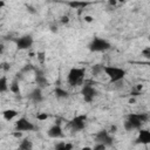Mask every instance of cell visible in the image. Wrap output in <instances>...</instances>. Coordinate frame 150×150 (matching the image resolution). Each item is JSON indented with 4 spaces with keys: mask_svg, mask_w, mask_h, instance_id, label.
<instances>
[{
    "mask_svg": "<svg viewBox=\"0 0 150 150\" xmlns=\"http://www.w3.org/2000/svg\"><path fill=\"white\" fill-rule=\"evenodd\" d=\"M86 121H87V115H77V116H75V117L69 122V127H70L74 131L83 130L84 127H86Z\"/></svg>",
    "mask_w": 150,
    "mask_h": 150,
    "instance_id": "5",
    "label": "cell"
},
{
    "mask_svg": "<svg viewBox=\"0 0 150 150\" xmlns=\"http://www.w3.org/2000/svg\"><path fill=\"white\" fill-rule=\"evenodd\" d=\"M149 118L146 112H141V114H129L127 121L130 123L132 130L134 129H141L142 124L144 122H146Z\"/></svg>",
    "mask_w": 150,
    "mask_h": 150,
    "instance_id": "3",
    "label": "cell"
},
{
    "mask_svg": "<svg viewBox=\"0 0 150 150\" xmlns=\"http://www.w3.org/2000/svg\"><path fill=\"white\" fill-rule=\"evenodd\" d=\"M0 68H2L4 70H6V71H7V70H9V64H8V63H6V62H4V63H1V64H0Z\"/></svg>",
    "mask_w": 150,
    "mask_h": 150,
    "instance_id": "27",
    "label": "cell"
},
{
    "mask_svg": "<svg viewBox=\"0 0 150 150\" xmlns=\"http://www.w3.org/2000/svg\"><path fill=\"white\" fill-rule=\"evenodd\" d=\"M108 2H109V5H110V6H115V5L117 4V0H109Z\"/></svg>",
    "mask_w": 150,
    "mask_h": 150,
    "instance_id": "33",
    "label": "cell"
},
{
    "mask_svg": "<svg viewBox=\"0 0 150 150\" xmlns=\"http://www.w3.org/2000/svg\"><path fill=\"white\" fill-rule=\"evenodd\" d=\"M2 116L6 121H12L13 118H15L18 116V111L14 109H6L2 111Z\"/></svg>",
    "mask_w": 150,
    "mask_h": 150,
    "instance_id": "15",
    "label": "cell"
},
{
    "mask_svg": "<svg viewBox=\"0 0 150 150\" xmlns=\"http://www.w3.org/2000/svg\"><path fill=\"white\" fill-rule=\"evenodd\" d=\"M26 8H27V12H29V13H32V14H35V13H36L35 8H34L33 6H30V5H26Z\"/></svg>",
    "mask_w": 150,
    "mask_h": 150,
    "instance_id": "26",
    "label": "cell"
},
{
    "mask_svg": "<svg viewBox=\"0 0 150 150\" xmlns=\"http://www.w3.org/2000/svg\"><path fill=\"white\" fill-rule=\"evenodd\" d=\"M2 52H4V46H2V45H0V54H1Z\"/></svg>",
    "mask_w": 150,
    "mask_h": 150,
    "instance_id": "37",
    "label": "cell"
},
{
    "mask_svg": "<svg viewBox=\"0 0 150 150\" xmlns=\"http://www.w3.org/2000/svg\"><path fill=\"white\" fill-rule=\"evenodd\" d=\"M117 1H121V2H124V0H117Z\"/></svg>",
    "mask_w": 150,
    "mask_h": 150,
    "instance_id": "38",
    "label": "cell"
},
{
    "mask_svg": "<svg viewBox=\"0 0 150 150\" xmlns=\"http://www.w3.org/2000/svg\"><path fill=\"white\" fill-rule=\"evenodd\" d=\"M50 30L54 32V33L57 32V26H53V25H52V26H50Z\"/></svg>",
    "mask_w": 150,
    "mask_h": 150,
    "instance_id": "34",
    "label": "cell"
},
{
    "mask_svg": "<svg viewBox=\"0 0 150 150\" xmlns=\"http://www.w3.org/2000/svg\"><path fill=\"white\" fill-rule=\"evenodd\" d=\"M110 130H111L112 132H115V131L117 130V127H116V125H111V128H110Z\"/></svg>",
    "mask_w": 150,
    "mask_h": 150,
    "instance_id": "35",
    "label": "cell"
},
{
    "mask_svg": "<svg viewBox=\"0 0 150 150\" xmlns=\"http://www.w3.org/2000/svg\"><path fill=\"white\" fill-rule=\"evenodd\" d=\"M35 82L38 83L39 88H45V87L49 86V82H48L47 77L45 76L43 71L40 70V69H36L35 70Z\"/></svg>",
    "mask_w": 150,
    "mask_h": 150,
    "instance_id": "10",
    "label": "cell"
},
{
    "mask_svg": "<svg viewBox=\"0 0 150 150\" xmlns=\"http://www.w3.org/2000/svg\"><path fill=\"white\" fill-rule=\"evenodd\" d=\"M55 149H56V150H66V143H64V142L57 143V144L55 145Z\"/></svg>",
    "mask_w": 150,
    "mask_h": 150,
    "instance_id": "23",
    "label": "cell"
},
{
    "mask_svg": "<svg viewBox=\"0 0 150 150\" xmlns=\"http://www.w3.org/2000/svg\"><path fill=\"white\" fill-rule=\"evenodd\" d=\"M55 95L59 98H67L68 97V91L62 89V88H56L55 89Z\"/></svg>",
    "mask_w": 150,
    "mask_h": 150,
    "instance_id": "19",
    "label": "cell"
},
{
    "mask_svg": "<svg viewBox=\"0 0 150 150\" xmlns=\"http://www.w3.org/2000/svg\"><path fill=\"white\" fill-rule=\"evenodd\" d=\"M35 129L34 124L26 117H21L15 122V130L18 131H33Z\"/></svg>",
    "mask_w": 150,
    "mask_h": 150,
    "instance_id": "7",
    "label": "cell"
},
{
    "mask_svg": "<svg viewBox=\"0 0 150 150\" xmlns=\"http://www.w3.org/2000/svg\"><path fill=\"white\" fill-rule=\"evenodd\" d=\"M130 95H131V96H138V95H141V91L136 89V90H134V91H131V93H130Z\"/></svg>",
    "mask_w": 150,
    "mask_h": 150,
    "instance_id": "30",
    "label": "cell"
},
{
    "mask_svg": "<svg viewBox=\"0 0 150 150\" xmlns=\"http://www.w3.org/2000/svg\"><path fill=\"white\" fill-rule=\"evenodd\" d=\"M21 132H22V131H18V130H16L15 132H13V136H14V137H16V138H20V137H21V135H22Z\"/></svg>",
    "mask_w": 150,
    "mask_h": 150,
    "instance_id": "31",
    "label": "cell"
},
{
    "mask_svg": "<svg viewBox=\"0 0 150 150\" xmlns=\"http://www.w3.org/2000/svg\"><path fill=\"white\" fill-rule=\"evenodd\" d=\"M48 117H49V115H48L47 112H40V114L36 115V118H38L39 121H46Z\"/></svg>",
    "mask_w": 150,
    "mask_h": 150,
    "instance_id": "21",
    "label": "cell"
},
{
    "mask_svg": "<svg viewBox=\"0 0 150 150\" xmlns=\"http://www.w3.org/2000/svg\"><path fill=\"white\" fill-rule=\"evenodd\" d=\"M48 136L52 137V138H60L63 136V132H62V128L60 127V124H54L53 127L49 128L48 130Z\"/></svg>",
    "mask_w": 150,
    "mask_h": 150,
    "instance_id": "12",
    "label": "cell"
},
{
    "mask_svg": "<svg viewBox=\"0 0 150 150\" xmlns=\"http://www.w3.org/2000/svg\"><path fill=\"white\" fill-rule=\"evenodd\" d=\"M5 6V1L4 0H0V8H2Z\"/></svg>",
    "mask_w": 150,
    "mask_h": 150,
    "instance_id": "36",
    "label": "cell"
},
{
    "mask_svg": "<svg viewBox=\"0 0 150 150\" xmlns=\"http://www.w3.org/2000/svg\"><path fill=\"white\" fill-rule=\"evenodd\" d=\"M38 57H39V61H40V63H43V62H45V53H43V52H40V53H38Z\"/></svg>",
    "mask_w": 150,
    "mask_h": 150,
    "instance_id": "25",
    "label": "cell"
},
{
    "mask_svg": "<svg viewBox=\"0 0 150 150\" xmlns=\"http://www.w3.org/2000/svg\"><path fill=\"white\" fill-rule=\"evenodd\" d=\"M101 71H103V66H102V64H95V66L91 68L93 75H97V74H100Z\"/></svg>",
    "mask_w": 150,
    "mask_h": 150,
    "instance_id": "20",
    "label": "cell"
},
{
    "mask_svg": "<svg viewBox=\"0 0 150 150\" xmlns=\"http://www.w3.org/2000/svg\"><path fill=\"white\" fill-rule=\"evenodd\" d=\"M9 90H11L13 94H15V95H19V94H20V87H19V82H18L16 80H14V81L12 82V84H11V87H9Z\"/></svg>",
    "mask_w": 150,
    "mask_h": 150,
    "instance_id": "18",
    "label": "cell"
},
{
    "mask_svg": "<svg viewBox=\"0 0 150 150\" xmlns=\"http://www.w3.org/2000/svg\"><path fill=\"white\" fill-rule=\"evenodd\" d=\"M32 69H33V66H32V64H27L26 67L22 68V71H29V70H32Z\"/></svg>",
    "mask_w": 150,
    "mask_h": 150,
    "instance_id": "29",
    "label": "cell"
},
{
    "mask_svg": "<svg viewBox=\"0 0 150 150\" xmlns=\"http://www.w3.org/2000/svg\"><path fill=\"white\" fill-rule=\"evenodd\" d=\"M33 42H34V40L30 35H25V36H21L15 40L18 49H29L33 46Z\"/></svg>",
    "mask_w": 150,
    "mask_h": 150,
    "instance_id": "8",
    "label": "cell"
},
{
    "mask_svg": "<svg viewBox=\"0 0 150 150\" xmlns=\"http://www.w3.org/2000/svg\"><path fill=\"white\" fill-rule=\"evenodd\" d=\"M29 98L33 101V102H35V103H39V102H41L42 100H43V96H42V91H41V88H35L32 93H30V95H29Z\"/></svg>",
    "mask_w": 150,
    "mask_h": 150,
    "instance_id": "13",
    "label": "cell"
},
{
    "mask_svg": "<svg viewBox=\"0 0 150 150\" xmlns=\"http://www.w3.org/2000/svg\"><path fill=\"white\" fill-rule=\"evenodd\" d=\"M110 48V43L101 38H94L93 41L89 43V49L91 52H105Z\"/></svg>",
    "mask_w": 150,
    "mask_h": 150,
    "instance_id": "4",
    "label": "cell"
},
{
    "mask_svg": "<svg viewBox=\"0 0 150 150\" xmlns=\"http://www.w3.org/2000/svg\"><path fill=\"white\" fill-rule=\"evenodd\" d=\"M61 21H62V23H67V22L69 21V19H68V16H62Z\"/></svg>",
    "mask_w": 150,
    "mask_h": 150,
    "instance_id": "32",
    "label": "cell"
},
{
    "mask_svg": "<svg viewBox=\"0 0 150 150\" xmlns=\"http://www.w3.org/2000/svg\"><path fill=\"white\" fill-rule=\"evenodd\" d=\"M107 146L103 144V143H98V144H96L95 146H94V150H104Z\"/></svg>",
    "mask_w": 150,
    "mask_h": 150,
    "instance_id": "24",
    "label": "cell"
},
{
    "mask_svg": "<svg viewBox=\"0 0 150 150\" xmlns=\"http://www.w3.org/2000/svg\"><path fill=\"white\" fill-rule=\"evenodd\" d=\"M84 21H86V22H93V21H94V18H93L91 15H86V16H84Z\"/></svg>",
    "mask_w": 150,
    "mask_h": 150,
    "instance_id": "28",
    "label": "cell"
},
{
    "mask_svg": "<svg viewBox=\"0 0 150 150\" xmlns=\"http://www.w3.org/2000/svg\"><path fill=\"white\" fill-rule=\"evenodd\" d=\"M95 139H96L97 143H103L105 146H110V145H112V143H114V137H111V136L108 134V131H107L105 129L100 130V131L95 135Z\"/></svg>",
    "mask_w": 150,
    "mask_h": 150,
    "instance_id": "6",
    "label": "cell"
},
{
    "mask_svg": "<svg viewBox=\"0 0 150 150\" xmlns=\"http://www.w3.org/2000/svg\"><path fill=\"white\" fill-rule=\"evenodd\" d=\"M142 55H143L145 59H150V47H145V48L142 50Z\"/></svg>",
    "mask_w": 150,
    "mask_h": 150,
    "instance_id": "22",
    "label": "cell"
},
{
    "mask_svg": "<svg viewBox=\"0 0 150 150\" xmlns=\"http://www.w3.org/2000/svg\"><path fill=\"white\" fill-rule=\"evenodd\" d=\"M136 143H141V144H149L150 143V131L146 129H142L139 130L138 137L136 139Z\"/></svg>",
    "mask_w": 150,
    "mask_h": 150,
    "instance_id": "11",
    "label": "cell"
},
{
    "mask_svg": "<svg viewBox=\"0 0 150 150\" xmlns=\"http://www.w3.org/2000/svg\"><path fill=\"white\" fill-rule=\"evenodd\" d=\"M8 90V84H7V77L1 76L0 77V93H5Z\"/></svg>",
    "mask_w": 150,
    "mask_h": 150,
    "instance_id": "17",
    "label": "cell"
},
{
    "mask_svg": "<svg viewBox=\"0 0 150 150\" xmlns=\"http://www.w3.org/2000/svg\"><path fill=\"white\" fill-rule=\"evenodd\" d=\"M88 5H89V2H87V1H79V0H71V1L68 2V6L70 8H75V9H81V8H83V7L88 6Z\"/></svg>",
    "mask_w": 150,
    "mask_h": 150,
    "instance_id": "14",
    "label": "cell"
},
{
    "mask_svg": "<svg viewBox=\"0 0 150 150\" xmlns=\"http://www.w3.org/2000/svg\"><path fill=\"white\" fill-rule=\"evenodd\" d=\"M103 71L105 73V75H108L111 83L120 82L125 76V70L115 66H103Z\"/></svg>",
    "mask_w": 150,
    "mask_h": 150,
    "instance_id": "1",
    "label": "cell"
},
{
    "mask_svg": "<svg viewBox=\"0 0 150 150\" xmlns=\"http://www.w3.org/2000/svg\"><path fill=\"white\" fill-rule=\"evenodd\" d=\"M81 94L83 95L84 101H86L87 103H90V102L94 100V96L97 94V91H96V89H95L93 86H90V84H84V86L82 87Z\"/></svg>",
    "mask_w": 150,
    "mask_h": 150,
    "instance_id": "9",
    "label": "cell"
},
{
    "mask_svg": "<svg viewBox=\"0 0 150 150\" xmlns=\"http://www.w3.org/2000/svg\"><path fill=\"white\" fill-rule=\"evenodd\" d=\"M84 68H71L68 73V82L70 86H79L84 77Z\"/></svg>",
    "mask_w": 150,
    "mask_h": 150,
    "instance_id": "2",
    "label": "cell"
},
{
    "mask_svg": "<svg viewBox=\"0 0 150 150\" xmlns=\"http://www.w3.org/2000/svg\"><path fill=\"white\" fill-rule=\"evenodd\" d=\"M33 148V143L29 141V139H23L20 144H19V149H21V150H29V149H32Z\"/></svg>",
    "mask_w": 150,
    "mask_h": 150,
    "instance_id": "16",
    "label": "cell"
}]
</instances>
